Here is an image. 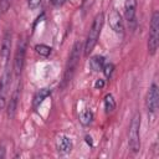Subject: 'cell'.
Segmentation results:
<instances>
[{"instance_id": "1", "label": "cell", "mask_w": 159, "mask_h": 159, "mask_svg": "<svg viewBox=\"0 0 159 159\" xmlns=\"http://www.w3.org/2000/svg\"><path fill=\"white\" fill-rule=\"evenodd\" d=\"M103 22H104V15L103 12H99L94 16L93 19V22H92V26L89 29V32H88V36H87V40H86V43H84V56H88L93 47L96 46L97 43V40L99 37V34H101V30H102V26H103Z\"/></svg>"}, {"instance_id": "2", "label": "cell", "mask_w": 159, "mask_h": 159, "mask_svg": "<svg viewBox=\"0 0 159 159\" xmlns=\"http://www.w3.org/2000/svg\"><path fill=\"white\" fill-rule=\"evenodd\" d=\"M81 50H82L81 42H76L73 45V47H72V51H71V55H70V58H68V62H67V67H66V71H65V75H63L62 87H65L72 80V77H73V75L76 72L78 61H80Z\"/></svg>"}, {"instance_id": "3", "label": "cell", "mask_w": 159, "mask_h": 159, "mask_svg": "<svg viewBox=\"0 0 159 159\" xmlns=\"http://www.w3.org/2000/svg\"><path fill=\"white\" fill-rule=\"evenodd\" d=\"M139 128H140V114L139 112H137L130 122L129 125V139H128V144H129V149L132 150V153H138L140 149V139H139Z\"/></svg>"}, {"instance_id": "4", "label": "cell", "mask_w": 159, "mask_h": 159, "mask_svg": "<svg viewBox=\"0 0 159 159\" xmlns=\"http://www.w3.org/2000/svg\"><path fill=\"white\" fill-rule=\"evenodd\" d=\"M159 43V12L154 11L150 21V30L148 37V52L150 56L155 55Z\"/></svg>"}, {"instance_id": "5", "label": "cell", "mask_w": 159, "mask_h": 159, "mask_svg": "<svg viewBox=\"0 0 159 159\" xmlns=\"http://www.w3.org/2000/svg\"><path fill=\"white\" fill-rule=\"evenodd\" d=\"M25 53H26V41L21 40L17 43V48H16V53H15V58H14V72L16 76H20V73L24 68Z\"/></svg>"}, {"instance_id": "6", "label": "cell", "mask_w": 159, "mask_h": 159, "mask_svg": "<svg viewBox=\"0 0 159 159\" xmlns=\"http://www.w3.org/2000/svg\"><path fill=\"white\" fill-rule=\"evenodd\" d=\"M10 51H11V31L7 30L2 37L1 48H0V58L2 66H6L10 58Z\"/></svg>"}, {"instance_id": "7", "label": "cell", "mask_w": 159, "mask_h": 159, "mask_svg": "<svg viewBox=\"0 0 159 159\" xmlns=\"http://www.w3.org/2000/svg\"><path fill=\"white\" fill-rule=\"evenodd\" d=\"M10 78H11L10 71L5 70V72L2 73V76L0 78V112L4 109L5 103H6V93H7V89L10 86Z\"/></svg>"}, {"instance_id": "8", "label": "cell", "mask_w": 159, "mask_h": 159, "mask_svg": "<svg viewBox=\"0 0 159 159\" xmlns=\"http://www.w3.org/2000/svg\"><path fill=\"white\" fill-rule=\"evenodd\" d=\"M158 99H159V93H158V86L153 83L147 93V99H145V106L148 112L154 113L157 107H158Z\"/></svg>"}, {"instance_id": "9", "label": "cell", "mask_w": 159, "mask_h": 159, "mask_svg": "<svg viewBox=\"0 0 159 159\" xmlns=\"http://www.w3.org/2000/svg\"><path fill=\"white\" fill-rule=\"evenodd\" d=\"M109 26L117 34H123V31H124L122 16L117 10H112L109 14Z\"/></svg>"}, {"instance_id": "10", "label": "cell", "mask_w": 159, "mask_h": 159, "mask_svg": "<svg viewBox=\"0 0 159 159\" xmlns=\"http://www.w3.org/2000/svg\"><path fill=\"white\" fill-rule=\"evenodd\" d=\"M135 10H137V0H125L124 14H125V19L130 26H133L135 24Z\"/></svg>"}, {"instance_id": "11", "label": "cell", "mask_w": 159, "mask_h": 159, "mask_svg": "<svg viewBox=\"0 0 159 159\" xmlns=\"http://www.w3.org/2000/svg\"><path fill=\"white\" fill-rule=\"evenodd\" d=\"M19 94H20V84L19 87L15 89V92L12 93L10 102L7 104V117L9 119H12L16 114V109H17V102H19Z\"/></svg>"}, {"instance_id": "12", "label": "cell", "mask_w": 159, "mask_h": 159, "mask_svg": "<svg viewBox=\"0 0 159 159\" xmlns=\"http://www.w3.org/2000/svg\"><path fill=\"white\" fill-rule=\"evenodd\" d=\"M56 145H57V150H58L61 154H67V153H70L71 149H72V140H71L68 137L62 135V137H60V138L57 139Z\"/></svg>"}, {"instance_id": "13", "label": "cell", "mask_w": 159, "mask_h": 159, "mask_svg": "<svg viewBox=\"0 0 159 159\" xmlns=\"http://www.w3.org/2000/svg\"><path fill=\"white\" fill-rule=\"evenodd\" d=\"M48 96H51V89H48V88H41L40 91H37L36 94L34 96V99H32L34 109H36L43 102V99H46Z\"/></svg>"}, {"instance_id": "14", "label": "cell", "mask_w": 159, "mask_h": 159, "mask_svg": "<svg viewBox=\"0 0 159 159\" xmlns=\"http://www.w3.org/2000/svg\"><path fill=\"white\" fill-rule=\"evenodd\" d=\"M104 63H106V62H104V57H102V56H93V57L89 60V66H91V68H92L94 72L102 71Z\"/></svg>"}, {"instance_id": "15", "label": "cell", "mask_w": 159, "mask_h": 159, "mask_svg": "<svg viewBox=\"0 0 159 159\" xmlns=\"http://www.w3.org/2000/svg\"><path fill=\"white\" fill-rule=\"evenodd\" d=\"M114 108H116V101H114L113 96L111 93L106 94L104 96V109H106V112L111 113V112L114 111Z\"/></svg>"}, {"instance_id": "16", "label": "cell", "mask_w": 159, "mask_h": 159, "mask_svg": "<svg viewBox=\"0 0 159 159\" xmlns=\"http://www.w3.org/2000/svg\"><path fill=\"white\" fill-rule=\"evenodd\" d=\"M92 120H93V113L91 111H84V112H82L80 114V123L82 125L87 127V125H89L92 123Z\"/></svg>"}, {"instance_id": "17", "label": "cell", "mask_w": 159, "mask_h": 159, "mask_svg": "<svg viewBox=\"0 0 159 159\" xmlns=\"http://www.w3.org/2000/svg\"><path fill=\"white\" fill-rule=\"evenodd\" d=\"M35 51H36L40 56H42V57H47V56H50V55H51L52 48H51L50 46H47V45L39 43V45H36V46H35Z\"/></svg>"}, {"instance_id": "18", "label": "cell", "mask_w": 159, "mask_h": 159, "mask_svg": "<svg viewBox=\"0 0 159 159\" xmlns=\"http://www.w3.org/2000/svg\"><path fill=\"white\" fill-rule=\"evenodd\" d=\"M102 71H103V73H104V76H106L107 78H111V77H112V73H113V71H114V65L111 63V62H109V63H104Z\"/></svg>"}, {"instance_id": "19", "label": "cell", "mask_w": 159, "mask_h": 159, "mask_svg": "<svg viewBox=\"0 0 159 159\" xmlns=\"http://www.w3.org/2000/svg\"><path fill=\"white\" fill-rule=\"evenodd\" d=\"M11 0H0V11L1 12H6L7 9L10 7Z\"/></svg>"}, {"instance_id": "20", "label": "cell", "mask_w": 159, "mask_h": 159, "mask_svg": "<svg viewBox=\"0 0 159 159\" xmlns=\"http://www.w3.org/2000/svg\"><path fill=\"white\" fill-rule=\"evenodd\" d=\"M27 2H29V6H30V9H36V7H39V5L41 4V0H27Z\"/></svg>"}, {"instance_id": "21", "label": "cell", "mask_w": 159, "mask_h": 159, "mask_svg": "<svg viewBox=\"0 0 159 159\" xmlns=\"http://www.w3.org/2000/svg\"><path fill=\"white\" fill-rule=\"evenodd\" d=\"M104 84H106L104 80L99 78V80H97V81H96V83H94V88H96V89H102V88L104 87Z\"/></svg>"}, {"instance_id": "22", "label": "cell", "mask_w": 159, "mask_h": 159, "mask_svg": "<svg viewBox=\"0 0 159 159\" xmlns=\"http://www.w3.org/2000/svg\"><path fill=\"white\" fill-rule=\"evenodd\" d=\"M50 2L52 5H55V6H61L65 2V0H50Z\"/></svg>"}, {"instance_id": "23", "label": "cell", "mask_w": 159, "mask_h": 159, "mask_svg": "<svg viewBox=\"0 0 159 159\" xmlns=\"http://www.w3.org/2000/svg\"><path fill=\"white\" fill-rule=\"evenodd\" d=\"M2 158H5V149H4V147H0V159H2Z\"/></svg>"}, {"instance_id": "24", "label": "cell", "mask_w": 159, "mask_h": 159, "mask_svg": "<svg viewBox=\"0 0 159 159\" xmlns=\"http://www.w3.org/2000/svg\"><path fill=\"white\" fill-rule=\"evenodd\" d=\"M86 142L89 144V145H92V138L91 137H88V135H86Z\"/></svg>"}]
</instances>
